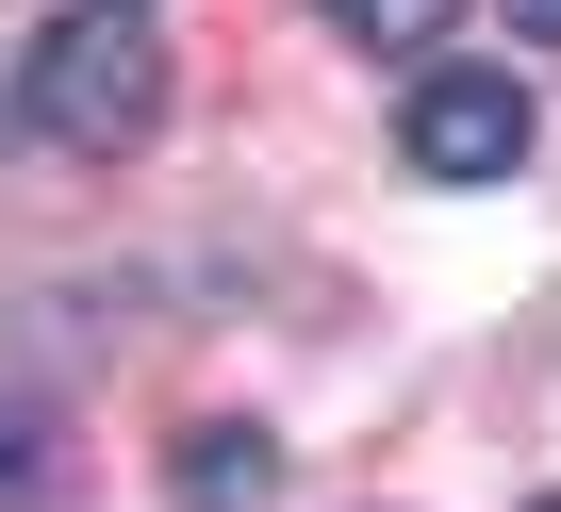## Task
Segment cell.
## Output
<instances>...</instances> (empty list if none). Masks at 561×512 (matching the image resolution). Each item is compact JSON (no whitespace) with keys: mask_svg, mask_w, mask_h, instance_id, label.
Here are the masks:
<instances>
[{"mask_svg":"<svg viewBox=\"0 0 561 512\" xmlns=\"http://www.w3.org/2000/svg\"><path fill=\"white\" fill-rule=\"evenodd\" d=\"M462 18V0H331V34H364V50H430Z\"/></svg>","mask_w":561,"mask_h":512,"instance_id":"4","label":"cell"},{"mask_svg":"<svg viewBox=\"0 0 561 512\" xmlns=\"http://www.w3.org/2000/svg\"><path fill=\"white\" fill-rule=\"evenodd\" d=\"M18 116H34L50 149H83V166L149 149V133H165V34L133 18V0H83V18H50V34H34V67H18Z\"/></svg>","mask_w":561,"mask_h":512,"instance_id":"1","label":"cell"},{"mask_svg":"<svg viewBox=\"0 0 561 512\" xmlns=\"http://www.w3.org/2000/svg\"><path fill=\"white\" fill-rule=\"evenodd\" d=\"M545 512H561V496H545Z\"/></svg>","mask_w":561,"mask_h":512,"instance_id":"6","label":"cell"},{"mask_svg":"<svg viewBox=\"0 0 561 512\" xmlns=\"http://www.w3.org/2000/svg\"><path fill=\"white\" fill-rule=\"evenodd\" d=\"M397 149H413V182H512L528 166V83L512 67H430Z\"/></svg>","mask_w":561,"mask_h":512,"instance_id":"2","label":"cell"},{"mask_svg":"<svg viewBox=\"0 0 561 512\" xmlns=\"http://www.w3.org/2000/svg\"><path fill=\"white\" fill-rule=\"evenodd\" d=\"M512 18H528V34H545V50H561V0H512Z\"/></svg>","mask_w":561,"mask_h":512,"instance_id":"5","label":"cell"},{"mask_svg":"<svg viewBox=\"0 0 561 512\" xmlns=\"http://www.w3.org/2000/svg\"><path fill=\"white\" fill-rule=\"evenodd\" d=\"M264 479H280L264 430H198V446H182V512H264Z\"/></svg>","mask_w":561,"mask_h":512,"instance_id":"3","label":"cell"}]
</instances>
